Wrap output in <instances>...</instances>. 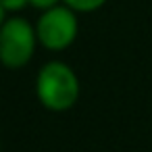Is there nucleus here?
<instances>
[{
	"mask_svg": "<svg viewBox=\"0 0 152 152\" xmlns=\"http://www.w3.org/2000/svg\"><path fill=\"white\" fill-rule=\"evenodd\" d=\"M77 31H79L77 13L67 4H56L48 11H42L36 23L38 42L50 52L67 50L75 42Z\"/></svg>",
	"mask_w": 152,
	"mask_h": 152,
	"instance_id": "obj_3",
	"label": "nucleus"
},
{
	"mask_svg": "<svg viewBox=\"0 0 152 152\" xmlns=\"http://www.w3.org/2000/svg\"><path fill=\"white\" fill-rule=\"evenodd\" d=\"M63 4H67L75 13H94L106 4V0H63Z\"/></svg>",
	"mask_w": 152,
	"mask_h": 152,
	"instance_id": "obj_4",
	"label": "nucleus"
},
{
	"mask_svg": "<svg viewBox=\"0 0 152 152\" xmlns=\"http://www.w3.org/2000/svg\"><path fill=\"white\" fill-rule=\"evenodd\" d=\"M0 4L4 7L7 13H19L29 4V0H0Z\"/></svg>",
	"mask_w": 152,
	"mask_h": 152,
	"instance_id": "obj_5",
	"label": "nucleus"
},
{
	"mask_svg": "<svg viewBox=\"0 0 152 152\" xmlns=\"http://www.w3.org/2000/svg\"><path fill=\"white\" fill-rule=\"evenodd\" d=\"M0 152H2V144H0Z\"/></svg>",
	"mask_w": 152,
	"mask_h": 152,
	"instance_id": "obj_8",
	"label": "nucleus"
},
{
	"mask_svg": "<svg viewBox=\"0 0 152 152\" xmlns=\"http://www.w3.org/2000/svg\"><path fill=\"white\" fill-rule=\"evenodd\" d=\"M36 96L40 104L50 113L71 110L79 96L81 83L77 73L63 61H48L42 65L36 77Z\"/></svg>",
	"mask_w": 152,
	"mask_h": 152,
	"instance_id": "obj_1",
	"label": "nucleus"
},
{
	"mask_svg": "<svg viewBox=\"0 0 152 152\" xmlns=\"http://www.w3.org/2000/svg\"><path fill=\"white\" fill-rule=\"evenodd\" d=\"M38 44L36 25L19 15L7 17L0 27V63L7 69H23L34 58Z\"/></svg>",
	"mask_w": 152,
	"mask_h": 152,
	"instance_id": "obj_2",
	"label": "nucleus"
},
{
	"mask_svg": "<svg viewBox=\"0 0 152 152\" xmlns=\"http://www.w3.org/2000/svg\"><path fill=\"white\" fill-rule=\"evenodd\" d=\"M63 0H29V4L34 9H38V11H48V9H52V7H56Z\"/></svg>",
	"mask_w": 152,
	"mask_h": 152,
	"instance_id": "obj_6",
	"label": "nucleus"
},
{
	"mask_svg": "<svg viewBox=\"0 0 152 152\" xmlns=\"http://www.w3.org/2000/svg\"><path fill=\"white\" fill-rule=\"evenodd\" d=\"M7 21V11H4V7L0 4V27H2V23Z\"/></svg>",
	"mask_w": 152,
	"mask_h": 152,
	"instance_id": "obj_7",
	"label": "nucleus"
}]
</instances>
